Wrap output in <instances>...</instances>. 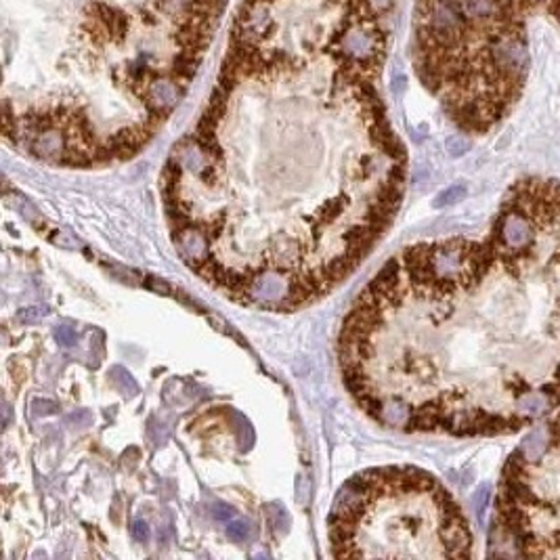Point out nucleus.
Here are the masks:
<instances>
[{
	"label": "nucleus",
	"instance_id": "nucleus-11",
	"mask_svg": "<svg viewBox=\"0 0 560 560\" xmlns=\"http://www.w3.org/2000/svg\"><path fill=\"white\" fill-rule=\"evenodd\" d=\"M34 407V416H48V414H57V405L50 401H43V399H34L32 403Z\"/></svg>",
	"mask_w": 560,
	"mask_h": 560
},
{
	"label": "nucleus",
	"instance_id": "nucleus-8",
	"mask_svg": "<svg viewBox=\"0 0 560 560\" xmlns=\"http://www.w3.org/2000/svg\"><path fill=\"white\" fill-rule=\"evenodd\" d=\"M227 535L235 542H246L250 537V525L246 520H231L227 525Z\"/></svg>",
	"mask_w": 560,
	"mask_h": 560
},
{
	"label": "nucleus",
	"instance_id": "nucleus-2",
	"mask_svg": "<svg viewBox=\"0 0 560 560\" xmlns=\"http://www.w3.org/2000/svg\"><path fill=\"white\" fill-rule=\"evenodd\" d=\"M344 384L403 432L502 437L560 407V183L527 177L489 231L414 243L355 298Z\"/></svg>",
	"mask_w": 560,
	"mask_h": 560
},
{
	"label": "nucleus",
	"instance_id": "nucleus-4",
	"mask_svg": "<svg viewBox=\"0 0 560 560\" xmlns=\"http://www.w3.org/2000/svg\"><path fill=\"white\" fill-rule=\"evenodd\" d=\"M493 510L491 554L560 559V412L510 454Z\"/></svg>",
	"mask_w": 560,
	"mask_h": 560
},
{
	"label": "nucleus",
	"instance_id": "nucleus-3",
	"mask_svg": "<svg viewBox=\"0 0 560 560\" xmlns=\"http://www.w3.org/2000/svg\"><path fill=\"white\" fill-rule=\"evenodd\" d=\"M336 559H470L472 533L454 495L412 466L366 470L329 514Z\"/></svg>",
	"mask_w": 560,
	"mask_h": 560
},
{
	"label": "nucleus",
	"instance_id": "nucleus-13",
	"mask_svg": "<svg viewBox=\"0 0 560 560\" xmlns=\"http://www.w3.org/2000/svg\"><path fill=\"white\" fill-rule=\"evenodd\" d=\"M214 514H216L219 520H229V518L235 514V510L234 508H229V506H225V504H219L216 510H214Z\"/></svg>",
	"mask_w": 560,
	"mask_h": 560
},
{
	"label": "nucleus",
	"instance_id": "nucleus-9",
	"mask_svg": "<svg viewBox=\"0 0 560 560\" xmlns=\"http://www.w3.org/2000/svg\"><path fill=\"white\" fill-rule=\"evenodd\" d=\"M55 340L61 344V346H74L76 340H78V334L72 326H59L55 329Z\"/></svg>",
	"mask_w": 560,
	"mask_h": 560
},
{
	"label": "nucleus",
	"instance_id": "nucleus-10",
	"mask_svg": "<svg viewBox=\"0 0 560 560\" xmlns=\"http://www.w3.org/2000/svg\"><path fill=\"white\" fill-rule=\"evenodd\" d=\"M445 145H447V151H449L454 158H460V155H464L468 149H470V143H468L464 137H449Z\"/></svg>",
	"mask_w": 560,
	"mask_h": 560
},
{
	"label": "nucleus",
	"instance_id": "nucleus-6",
	"mask_svg": "<svg viewBox=\"0 0 560 560\" xmlns=\"http://www.w3.org/2000/svg\"><path fill=\"white\" fill-rule=\"evenodd\" d=\"M48 315V307H23L15 313V319L23 326H30V324H36L40 319H45Z\"/></svg>",
	"mask_w": 560,
	"mask_h": 560
},
{
	"label": "nucleus",
	"instance_id": "nucleus-14",
	"mask_svg": "<svg viewBox=\"0 0 560 560\" xmlns=\"http://www.w3.org/2000/svg\"><path fill=\"white\" fill-rule=\"evenodd\" d=\"M403 84H405V76H403L399 70H395V72H392V91L399 93V91L403 89Z\"/></svg>",
	"mask_w": 560,
	"mask_h": 560
},
{
	"label": "nucleus",
	"instance_id": "nucleus-5",
	"mask_svg": "<svg viewBox=\"0 0 560 560\" xmlns=\"http://www.w3.org/2000/svg\"><path fill=\"white\" fill-rule=\"evenodd\" d=\"M466 197V187L464 185H451L447 187L445 191H441L437 197H434V206L437 208H447V206H456L460 204L462 199Z\"/></svg>",
	"mask_w": 560,
	"mask_h": 560
},
{
	"label": "nucleus",
	"instance_id": "nucleus-7",
	"mask_svg": "<svg viewBox=\"0 0 560 560\" xmlns=\"http://www.w3.org/2000/svg\"><path fill=\"white\" fill-rule=\"evenodd\" d=\"M111 375H114V382L128 395V397H133V395H137L139 392V386H137V382L133 380V375L126 372L124 368H116V370H111Z\"/></svg>",
	"mask_w": 560,
	"mask_h": 560
},
{
	"label": "nucleus",
	"instance_id": "nucleus-1",
	"mask_svg": "<svg viewBox=\"0 0 560 560\" xmlns=\"http://www.w3.org/2000/svg\"><path fill=\"white\" fill-rule=\"evenodd\" d=\"M373 80L275 21L231 36L162 177L172 243L195 275L239 304L294 311L359 267L399 210L407 164Z\"/></svg>",
	"mask_w": 560,
	"mask_h": 560
},
{
	"label": "nucleus",
	"instance_id": "nucleus-12",
	"mask_svg": "<svg viewBox=\"0 0 560 560\" xmlns=\"http://www.w3.org/2000/svg\"><path fill=\"white\" fill-rule=\"evenodd\" d=\"M133 535L137 542H147L149 539V527L145 520H135L133 522Z\"/></svg>",
	"mask_w": 560,
	"mask_h": 560
}]
</instances>
